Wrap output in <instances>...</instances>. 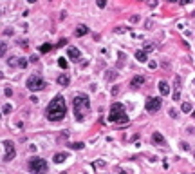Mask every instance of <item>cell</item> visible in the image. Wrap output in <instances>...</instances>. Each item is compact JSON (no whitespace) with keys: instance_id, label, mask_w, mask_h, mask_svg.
<instances>
[{"instance_id":"cell-28","label":"cell","mask_w":195,"mask_h":174,"mask_svg":"<svg viewBox=\"0 0 195 174\" xmlns=\"http://www.w3.org/2000/svg\"><path fill=\"white\" fill-rule=\"evenodd\" d=\"M152 49H154V45H152V44H146V45H145V51H146V53L152 51Z\"/></svg>"},{"instance_id":"cell-18","label":"cell","mask_w":195,"mask_h":174,"mask_svg":"<svg viewBox=\"0 0 195 174\" xmlns=\"http://www.w3.org/2000/svg\"><path fill=\"white\" fill-rule=\"evenodd\" d=\"M5 51H7V44H5V42H0V58L5 55Z\"/></svg>"},{"instance_id":"cell-32","label":"cell","mask_w":195,"mask_h":174,"mask_svg":"<svg viewBox=\"0 0 195 174\" xmlns=\"http://www.w3.org/2000/svg\"><path fill=\"white\" fill-rule=\"evenodd\" d=\"M96 165L98 167H105V162H103V160H99V162H96Z\"/></svg>"},{"instance_id":"cell-29","label":"cell","mask_w":195,"mask_h":174,"mask_svg":"<svg viewBox=\"0 0 195 174\" xmlns=\"http://www.w3.org/2000/svg\"><path fill=\"white\" fill-rule=\"evenodd\" d=\"M148 67H150V69H156V67H157V64L152 60V62H148Z\"/></svg>"},{"instance_id":"cell-24","label":"cell","mask_w":195,"mask_h":174,"mask_svg":"<svg viewBox=\"0 0 195 174\" xmlns=\"http://www.w3.org/2000/svg\"><path fill=\"white\" fill-rule=\"evenodd\" d=\"M96 4H98V8H105V5H107V0H96Z\"/></svg>"},{"instance_id":"cell-10","label":"cell","mask_w":195,"mask_h":174,"mask_svg":"<svg viewBox=\"0 0 195 174\" xmlns=\"http://www.w3.org/2000/svg\"><path fill=\"white\" fill-rule=\"evenodd\" d=\"M159 92H161V96H168V95H170V85H168L164 80H161V82H159Z\"/></svg>"},{"instance_id":"cell-39","label":"cell","mask_w":195,"mask_h":174,"mask_svg":"<svg viewBox=\"0 0 195 174\" xmlns=\"http://www.w3.org/2000/svg\"><path fill=\"white\" fill-rule=\"evenodd\" d=\"M193 156H195V152H193Z\"/></svg>"},{"instance_id":"cell-37","label":"cell","mask_w":195,"mask_h":174,"mask_svg":"<svg viewBox=\"0 0 195 174\" xmlns=\"http://www.w3.org/2000/svg\"><path fill=\"white\" fill-rule=\"evenodd\" d=\"M2 78H4V75H2V73H0V80H2Z\"/></svg>"},{"instance_id":"cell-35","label":"cell","mask_w":195,"mask_h":174,"mask_svg":"<svg viewBox=\"0 0 195 174\" xmlns=\"http://www.w3.org/2000/svg\"><path fill=\"white\" fill-rule=\"evenodd\" d=\"M27 2H29V4H35V2H36V0H27Z\"/></svg>"},{"instance_id":"cell-25","label":"cell","mask_w":195,"mask_h":174,"mask_svg":"<svg viewBox=\"0 0 195 174\" xmlns=\"http://www.w3.org/2000/svg\"><path fill=\"white\" fill-rule=\"evenodd\" d=\"M181 147H183V151H190V145H188L186 142H181Z\"/></svg>"},{"instance_id":"cell-23","label":"cell","mask_w":195,"mask_h":174,"mask_svg":"<svg viewBox=\"0 0 195 174\" xmlns=\"http://www.w3.org/2000/svg\"><path fill=\"white\" fill-rule=\"evenodd\" d=\"M2 111H4V112H5V114H9V112H11V111H13V107H11V105H9V103H5V105H4V109H2Z\"/></svg>"},{"instance_id":"cell-7","label":"cell","mask_w":195,"mask_h":174,"mask_svg":"<svg viewBox=\"0 0 195 174\" xmlns=\"http://www.w3.org/2000/svg\"><path fill=\"white\" fill-rule=\"evenodd\" d=\"M4 147H5V154H4V160H5V162H11V160L15 158V154H16L15 143H13V142H5V143H4Z\"/></svg>"},{"instance_id":"cell-22","label":"cell","mask_w":195,"mask_h":174,"mask_svg":"<svg viewBox=\"0 0 195 174\" xmlns=\"http://www.w3.org/2000/svg\"><path fill=\"white\" fill-rule=\"evenodd\" d=\"M71 149H83V143H82V142H76V143H71Z\"/></svg>"},{"instance_id":"cell-12","label":"cell","mask_w":195,"mask_h":174,"mask_svg":"<svg viewBox=\"0 0 195 174\" xmlns=\"http://www.w3.org/2000/svg\"><path fill=\"white\" fill-rule=\"evenodd\" d=\"M181 98V78L179 76H175V92H173V100H177Z\"/></svg>"},{"instance_id":"cell-31","label":"cell","mask_w":195,"mask_h":174,"mask_svg":"<svg viewBox=\"0 0 195 174\" xmlns=\"http://www.w3.org/2000/svg\"><path fill=\"white\" fill-rule=\"evenodd\" d=\"M170 116H172V118H177V112L173 111V109H170Z\"/></svg>"},{"instance_id":"cell-1","label":"cell","mask_w":195,"mask_h":174,"mask_svg":"<svg viewBox=\"0 0 195 174\" xmlns=\"http://www.w3.org/2000/svg\"><path fill=\"white\" fill-rule=\"evenodd\" d=\"M47 120H51V122H60V120H63L67 116V105H65V98L63 96H54L51 100V103L47 105Z\"/></svg>"},{"instance_id":"cell-27","label":"cell","mask_w":195,"mask_h":174,"mask_svg":"<svg viewBox=\"0 0 195 174\" xmlns=\"http://www.w3.org/2000/svg\"><path fill=\"white\" fill-rule=\"evenodd\" d=\"M148 5H150V8H156V5H157V0H148Z\"/></svg>"},{"instance_id":"cell-14","label":"cell","mask_w":195,"mask_h":174,"mask_svg":"<svg viewBox=\"0 0 195 174\" xmlns=\"http://www.w3.org/2000/svg\"><path fill=\"white\" fill-rule=\"evenodd\" d=\"M87 33H89V27L83 25V24H79L76 27V36H83V35H87Z\"/></svg>"},{"instance_id":"cell-3","label":"cell","mask_w":195,"mask_h":174,"mask_svg":"<svg viewBox=\"0 0 195 174\" xmlns=\"http://www.w3.org/2000/svg\"><path fill=\"white\" fill-rule=\"evenodd\" d=\"M109 122H112V123H126L128 122V116H126L123 103H119V102L112 103L110 112H109Z\"/></svg>"},{"instance_id":"cell-34","label":"cell","mask_w":195,"mask_h":174,"mask_svg":"<svg viewBox=\"0 0 195 174\" xmlns=\"http://www.w3.org/2000/svg\"><path fill=\"white\" fill-rule=\"evenodd\" d=\"M181 2H183V4H190L192 0H181Z\"/></svg>"},{"instance_id":"cell-17","label":"cell","mask_w":195,"mask_h":174,"mask_svg":"<svg viewBox=\"0 0 195 174\" xmlns=\"http://www.w3.org/2000/svg\"><path fill=\"white\" fill-rule=\"evenodd\" d=\"M67 160V156L63 154V152H58V154H54V163H63Z\"/></svg>"},{"instance_id":"cell-16","label":"cell","mask_w":195,"mask_h":174,"mask_svg":"<svg viewBox=\"0 0 195 174\" xmlns=\"http://www.w3.org/2000/svg\"><path fill=\"white\" fill-rule=\"evenodd\" d=\"M69 82H71V78L67 76V75H60L58 76V84L60 85H69Z\"/></svg>"},{"instance_id":"cell-26","label":"cell","mask_w":195,"mask_h":174,"mask_svg":"<svg viewBox=\"0 0 195 174\" xmlns=\"http://www.w3.org/2000/svg\"><path fill=\"white\" fill-rule=\"evenodd\" d=\"M20 67H27V60H24V58H20Z\"/></svg>"},{"instance_id":"cell-11","label":"cell","mask_w":195,"mask_h":174,"mask_svg":"<svg viewBox=\"0 0 195 174\" xmlns=\"http://www.w3.org/2000/svg\"><path fill=\"white\" fill-rule=\"evenodd\" d=\"M145 84V76H134L132 82H130V87L132 89H137V87H141Z\"/></svg>"},{"instance_id":"cell-19","label":"cell","mask_w":195,"mask_h":174,"mask_svg":"<svg viewBox=\"0 0 195 174\" xmlns=\"http://www.w3.org/2000/svg\"><path fill=\"white\" fill-rule=\"evenodd\" d=\"M192 109H193V107H192L190 102H184L183 103V112H192Z\"/></svg>"},{"instance_id":"cell-33","label":"cell","mask_w":195,"mask_h":174,"mask_svg":"<svg viewBox=\"0 0 195 174\" xmlns=\"http://www.w3.org/2000/svg\"><path fill=\"white\" fill-rule=\"evenodd\" d=\"M65 44H67V42H65V40H60V42H58L56 45H58V47H62V45H65Z\"/></svg>"},{"instance_id":"cell-40","label":"cell","mask_w":195,"mask_h":174,"mask_svg":"<svg viewBox=\"0 0 195 174\" xmlns=\"http://www.w3.org/2000/svg\"><path fill=\"white\" fill-rule=\"evenodd\" d=\"M193 84H195V82H193Z\"/></svg>"},{"instance_id":"cell-38","label":"cell","mask_w":195,"mask_h":174,"mask_svg":"<svg viewBox=\"0 0 195 174\" xmlns=\"http://www.w3.org/2000/svg\"><path fill=\"white\" fill-rule=\"evenodd\" d=\"M119 174H126V172H119Z\"/></svg>"},{"instance_id":"cell-8","label":"cell","mask_w":195,"mask_h":174,"mask_svg":"<svg viewBox=\"0 0 195 174\" xmlns=\"http://www.w3.org/2000/svg\"><path fill=\"white\" fill-rule=\"evenodd\" d=\"M67 56H69L72 62H79V58H82V55H79V49H76L74 45H69V47H67Z\"/></svg>"},{"instance_id":"cell-5","label":"cell","mask_w":195,"mask_h":174,"mask_svg":"<svg viewBox=\"0 0 195 174\" xmlns=\"http://www.w3.org/2000/svg\"><path fill=\"white\" fill-rule=\"evenodd\" d=\"M25 87H27L29 91H42L43 87H45V82H43L42 76L31 75V76L27 78V82H25Z\"/></svg>"},{"instance_id":"cell-30","label":"cell","mask_w":195,"mask_h":174,"mask_svg":"<svg viewBox=\"0 0 195 174\" xmlns=\"http://www.w3.org/2000/svg\"><path fill=\"white\" fill-rule=\"evenodd\" d=\"M4 92H5V96H11V95H13V91L9 89V87H5V91H4Z\"/></svg>"},{"instance_id":"cell-4","label":"cell","mask_w":195,"mask_h":174,"mask_svg":"<svg viewBox=\"0 0 195 174\" xmlns=\"http://www.w3.org/2000/svg\"><path fill=\"white\" fill-rule=\"evenodd\" d=\"M29 171L33 174H45L47 172V162L43 158H31L29 160Z\"/></svg>"},{"instance_id":"cell-9","label":"cell","mask_w":195,"mask_h":174,"mask_svg":"<svg viewBox=\"0 0 195 174\" xmlns=\"http://www.w3.org/2000/svg\"><path fill=\"white\" fill-rule=\"evenodd\" d=\"M152 143L154 145H166V140H164V136L161 134V132H154L152 134Z\"/></svg>"},{"instance_id":"cell-15","label":"cell","mask_w":195,"mask_h":174,"mask_svg":"<svg viewBox=\"0 0 195 174\" xmlns=\"http://www.w3.org/2000/svg\"><path fill=\"white\" fill-rule=\"evenodd\" d=\"M7 65H9V67H20V58H18V56L7 58Z\"/></svg>"},{"instance_id":"cell-2","label":"cell","mask_w":195,"mask_h":174,"mask_svg":"<svg viewBox=\"0 0 195 174\" xmlns=\"http://www.w3.org/2000/svg\"><path fill=\"white\" fill-rule=\"evenodd\" d=\"M72 105H74V116L78 122H83L85 116H87V112L90 111V100L87 95H76L74 96V102H72Z\"/></svg>"},{"instance_id":"cell-21","label":"cell","mask_w":195,"mask_h":174,"mask_svg":"<svg viewBox=\"0 0 195 174\" xmlns=\"http://www.w3.org/2000/svg\"><path fill=\"white\" fill-rule=\"evenodd\" d=\"M52 47H51V44H43L42 45V47H40V51H42V53H49Z\"/></svg>"},{"instance_id":"cell-6","label":"cell","mask_w":195,"mask_h":174,"mask_svg":"<svg viewBox=\"0 0 195 174\" xmlns=\"http://www.w3.org/2000/svg\"><path fill=\"white\" fill-rule=\"evenodd\" d=\"M161 105H163L161 96H150L145 103V109H146V112H157L161 109Z\"/></svg>"},{"instance_id":"cell-36","label":"cell","mask_w":195,"mask_h":174,"mask_svg":"<svg viewBox=\"0 0 195 174\" xmlns=\"http://www.w3.org/2000/svg\"><path fill=\"white\" fill-rule=\"evenodd\" d=\"M168 2H172V4H173V2H177V0H168Z\"/></svg>"},{"instance_id":"cell-20","label":"cell","mask_w":195,"mask_h":174,"mask_svg":"<svg viewBox=\"0 0 195 174\" xmlns=\"http://www.w3.org/2000/svg\"><path fill=\"white\" fill-rule=\"evenodd\" d=\"M58 65H60L62 69H67V67H69V64H67L65 58H58Z\"/></svg>"},{"instance_id":"cell-13","label":"cell","mask_w":195,"mask_h":174,"mask_svg":"<svg viewBox=\"0 0 195 174\" xmlns=\"http://www.w3.org/2000/svg\"><path fill=\"white\" fill-rule=\"evenodd\" d=\"M136 58H137V62L145 64V62H146V51H145V49H139V51H136Z\"/></svg>"}]
</instances>
